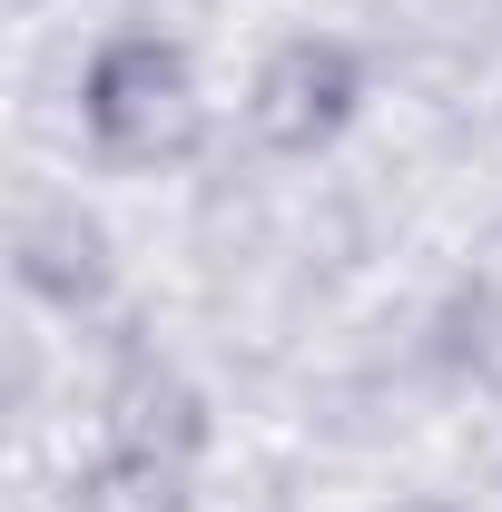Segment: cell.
Returning a JSON list of instances; mask_svg holds the SVG:
<instances>
[{
    "label": "cell",
    "instance_id": "5",
    "mask_svg": "<svg viewBox=\"0 0 502 512\" xmlns=\"http://www.w3.org/2000/svg\"><path fill=\"white\" fill-rule=\"evenodd\" d=\"M20 286L60 316H89L109 296V237L79 217V207H30L20 217Z\"/></svg>",
    "mask_w": 502,
    "mask_h": 512
},
{
    "label": "cell",
    "instance_id": "1",
    "mask_svg": "<svg viewBox=\"0 0 502 512\" xmlns=\"http://www.w3.org/2000/svg\"><path fill=\"white\" fill-rule=\"evenodd\" d=\"M197 138H207V89H197L188 40L128 20L79 60V148H89V168L148 178V168L197 158Z\"/></svg>",
    "mask_w": 502,
    "mask_h": 512
},
{
    "label": "cell",
    "instance_id": "4",
    "mask_svg": "<svg viewBox=\"0 0 502 512\" xmlns=\"http://www.w3.org/2000/svg\"><path fill=\"white\" fill-rule=\"evenodd\" d=\"M60 512H197V463L188 453H148V444L99 434L89 463L69 473Z\"/></svg>",
    "mask_w": 502,
    "mask_h": 512
},
{
    "label": "cell",
    "instance_id": "2",
    "mask_svg": "<svg viewBox=\"0 0 502 512\" xmlns=\"http://www.w3.org/2000/svg\"><path fill=\"white\" fill-rule=\"evenodd\" d=\"M365 99H375V69H365V50L345 30H286L247 69L237 119H247V138L266 158H325L345 128L365 119Z\"/></svg>",
    "mask_w": 502,
    "mask_h": 512
},
{
    "label": "cell",
    "instance_id": "3",
    "mask_svg": "<svg viewBox=\"0 0 502 512\" xmlns=\"http://www.w3.org/2000/svg\"><path fill=\"white\" fill-rule=\"evenodd\" d=\"M99 434H119V444H148V453H207V394H197L178 365H158V355H128L109 394H99Z\"/></svg>",
    "mask_w": 502,
    "mask_h": 512
},
{
    "label": "cell",
    "instance_id": "6",
    "mask_svg": "<svg viewBox=\"0 0 502 512\" xmlns=\"http://www.w3.org/2000/svg\"><path fill=\"white\" fill-rule=\"evenodd\" d=\"M394 512H463V503H394Z\"/></svg>",
    "mask_w": 502,
    "mask_h": 512
}]
</instances>
